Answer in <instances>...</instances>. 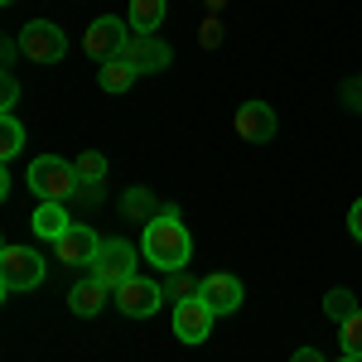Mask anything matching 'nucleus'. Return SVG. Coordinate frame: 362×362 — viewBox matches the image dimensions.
<instances>
[{"label":"nucleus","instance_id":"f257e3e1","mask_svg":"<svg viewBox=\"0 0 362 362\" xmlns=\"http://www.w3.org/2000/svg\"><path fill=\"white\" fill-rule=\"evenodd\" d=\"M140 251H145V261L160 266V271H189V261H194V237H189L184 218H179L174 208H165V213H155V218L145 223Z\"/></svg>","mask_w":362,"mask_h":362},{"label":"nucleus","instance_id":"f03ea898","mask_svg":"<svg viewBox=\"0 0 362 362\" xmlns=\"http://www.w3.org/2000/svg\"><path fill=\"white\" fill-rule=\"evenodd\" d=\"M78 184H83V179H78V165H68V160H58V155H39V160L29 165V189L44 198V203H68Z\"/></svg>","mask_w":362,"mask_h":362},{"label":"nucleus","instance_id":"7ed1b4c3","mask_svg":"<svg viewBox=\"0 0 362 362\" xmlns=\"http://www.w3.org/2000/svg\"><path fill=\"white\" fill-rule=\"evenodd\" d=\"M44 285V256L34 247H5L0 251V290L5 295H20Z\"/></svg>","mask_w":362,"mask_h":362},{"label":"nucleus","instance_id":"20e7f679","mask_svg":"<svg viewBox=\"0 0 362 362\" xmlns=\"http://www.w3.org/2000/svg\"><path fill=\"white\" fill-rule=\"evenodd\" d=\"M20 54L29 58V63H63L68 58V34L54 25V20H29V25H20Z\"/></svg>","mask_w":362,"mask_h":362},{"label":"nucleus","instance_id":"39448f33","mask_svg":"<svg viewBox=\"0 0 362 362\" xmlns=\"http://www.w3.org/2000/svg\"><path fill=\"white\" fill-rule=\"evenodd\" d=\"M92 276H97L116 295L126 280L136 276V247H131L126 237H107V242H102V251H97V261H92Z\"/></svg>","mask_w":362,"mask_h":362},{"label":"nucleus","instance_id":"423d86ee","mask_svg":"<svg viewBox=\"0 0 362 362\" xmlns=\"http://www.w3.org/2000/svg\"><path fill=\"white\" fill-rule=\"evenodd\" d=\"M126 44H131V25H121L116 15H102V20H92V29L83 34V49L97 63H112V58L126 54Z\"/></svg>","mask_w":362,"mask_h":362},{"label":"nucleus","instance_id":"0eeeda50","mask_svg":"<svg viewBox=\"0 0 362 362\" xmlns=\"http://www.w3.org/2000/svg\"><path fill=\"white\" fill-rule=\"evenodd\" d=\"M165 300H169L165 285H155V280H145V276H131L121 290H116V309H121L126 319H150Z\"/></svg>","mask_w":362,"mask_h":362},{"label":"nucleus","instance_id":"6e6552de","mask_svg":"<svg viewBox=\"0 0 362 362\" xmlns=\"http://www.w3.org/2000/svg\"><path fill=\"white\" fill-rule=\"evenodd\" d=\"M213 319H218V314L203 305L198 295L194 300H179V305H174V338L194 348V343H203V338L213 334Z\"/></svg>","mask_w":362,"mask_h":362},{"label":"nucleus","instance_id":"1a4fd4ad","mask_svg":"<svg viewBox=\"0 0 362 362\" xmlns=\"http://www.w3.org/2000/svg\"><path fill=\"white\" fill-rule=\"evenodd\" d=\"M198 300L213 309V314H237L242 309V280L237 276H203L198 280Z\"/></svg>","mask_w":362,"mask_h":362},{"label":"nucleus","instance_id":"9d476101","mask_svg":"<svg viewBox=\"0 0 362 362\" xmlns=\"http://www.w3.org/2000/svg\"><path fill=\"white\" fill-rule=\"evenodd\" d=\"M54 251H58L63 266H92L97 251H102V237H97L92 227H68V232L54 242Z\"/></svg>","mask_w":362,"mask_h":362},{"label":"nucleus","instance_id":"9b49d317","mask_svg":"<svg viewBox=\"0 0 362 362\" xmlns=\"http://www.w3.org/2000/svg\"><path fill=\"white\" fill-rule=\"evenodd\" d=\"M232 126H237V136H242V140H251V145H266V140L276 136V112H271L266 102H242Z\"/></svg>","mask_w":362,"mask_h":362},{"label":"nucleus","instance_id":"f8f14e48","mask_svg":"<svg viewBox=\"0 0 362 362\" xmlns=\"http://www.w3.org/2000/svg\"><path fill=\"white\" fill-rule=\"evenodd\" d=\"M121 58H131L140 73H165L174 54H169V44L160 39V34H131V44H126Z\"/></svg>","mask_w":362,"mask_h":362},{"label":"nucleus","instance_id":"ddd939ff","mask_svg":"<svg viewBox=\"0 0 362 362\" xmlns=\"http://www.w3.org/2000/svg\"><path fill=\"white\" fill-rule=\"evenodd\" d=\"M107 295H112V290H107L102 280H97V276H87V280H78V285L68 290V309H73L78 319H92V314H102Z\"/></svg>","mask_w":362,"mask_h":362},{"label":"nucleus","instance_id":"4468645a","mask_svg":"<svg viewBox=\"0 0 362 362\" xmlns=\"http://www.w3.org/2000/svg\"><path fill=\"white\" fill-rule=\"evenodd\" d=\"M136 78H140V68L131 63V58H112V63L97 68V87H102V92H126Z\"/></svg>","mask_w":362,"mask_h":362},{"label":"nucleus","instance_id":"2eb2a0df","mask_svg":"<svg viewBox=\"0 0 362 362\" xmlns=\"http://www.w3.org/2000/svg\"><path fill=\"white\" fill-rule=\"evenodd\" d=\"M68 203H39V213H34V232L44 237V242H58L63 232H68Z\"/></svg>","mask_w":362,"mask_h":362},{"label":"nucleus","instance_id":"dca6fc26","mask_svg":"<svg viewBox=\"0 0 362 362\" xmlns=\"http://www.w3.org/2000/svg\"><path fill=\"white\" fill-rule=\"evenodd\" d=\"M126 25H131V34H155L165 25V0H131Z\"/></svg>","mask_w":362,"mask_h":362},{"label":"nucleus","instance_id":"f3484780","mask_svg":"<svg viewBox=\"0 0 362 362\" xmlns=\"http://www.w3.org/2000/svg\"><path fill=\"white\" fill-rule=\"evenodd\" d=\"M25 150V126L15 121V112L0 116V160H15Z\"/></svg>","mask_w":362,"mask_h":362},{"label":"nucleus","instance_id":"a211bd4d","mask_svg":"<svg viewBox=\"0 0 362 362\" xmlns=\"http://www.w3.org/2000/svg\"><path fill=\"white\" fill-rule=\"evenodd\" d=\"M338 348H343V358H362V309L338 324Z\"/></svg>","mask_w":362,"mask_h":362},{"label":"nucleus","instance_id":"6ab92c4d","mask_svg":"<svg viewBox=\"0 0 362 362\" xmlns=\"http://www.w3.org/2000/svg\"><path fill=\"white\" fill-rule=\"evenodd\" d=\"M358 309H362V305L353 300V290H329V295H324V314H329L334 324H343V319H353Z\"/></svg>","mask_w":362,"mask_h":362},{"label":"nucleus","instance_id":"aec40b11","mask_svg":"<svg viewBox=\"0 0 362 362\" xmlns=\"http://www.w3.org/2000/svg\"><path fill=\"white\" fill-rule=\"evenodd\" d=\"M121 213H126V218H145V223H150V213H155V194H150V189H131V194L121 198Z\"/></svg>","mask_w":362,"mask_h":362},{"label":"nucleus","instance_id":"412c9836","mask_svg":"<svg viewBox=\"0 0 362 362\" xmlns=\"http://www.w3.org/2000/svg\"><path fill=\"white\" fill-rule=\"evenodd\" d=\"M78 179H83V184H102V179H107V155H97V150L78 155Z\"/></svg>","mask_w":362,"mask_h":362},{"label":"nucleus","instance_id":"4be33fe9","mask_svg":"<svg viewBox=\"0 0 362 362\" xmlns=\"http://www.w3.org/2000/svg\"><path fill=\"white\" fill-rule=\"evenodd\" d=\"M169 276H174V280L165 285L169 300H194V295H198V280L189 276V271H169Z\"/></svg>","mask_w":362,"mask_h":362},{"label":"nucleus","instance_id":"5701e85b","mask_svg":"<svg viewBox=\"0 0 362 362\" xmlns=\"http://www.w3.org/2000/svg\"><path fill=\"white\" fill-rule=\"evenodd\" d=\"M15 97H20V83H15V73L5 68V78H0V102H5V112L15 107Z\"/></svg>","mask_w":362,"mask_h":362},{"label":"nucleus","instance_id":"b1692460","mask_svg":"<svg viewBox=\"0 0 362 362\" xmlns=\"http://www.w3.org/2000/svg\"><path fill=\"white\" fill-rule=\"evenodd\" d=\"M348 232H353V237L362 242V198L353 203V213H348Z\"/></svg>","mask_w":362,"mask_h":362},{"label":"nucleus","instance_id":"393cba45","mask_svg":"<svg viewBox=\"0 0 362 362\" xmlns=\"http://www.w3.org/2000/svg\"><path fill=\"white\" fill-rule=\"evenodd\" d=\"M290 362H329V358H324L319 348H300V353H295V358H290Z\"/></svg>","mask_w":362,"mask_h":362},{"label":"nucleus","instance_id":"a878e982","mask_svg":"<svg viewBox=\"0 0 362 362\" xmlns=\"http://www.w3.org/2000/svg\"><path fill=\"white\" fill-rule=\"evenodd\" d=\"M338 362H362V358H338Z\"/></svg>","mask_w":362,"mask_h":362},{"label":"nucleus","instance_id":"bb28decb","mask_svg":"<svg viewBox=\"0 0 362 362\" xmlns=\"http://www.w3.org/2000/svg\"><path fill=\"white\" fill-rule=\"evenodd\" d=\"M0 5H10V0H0Z\"/></svg>","mask_w":362,"mask_h":362}]
</instances>
